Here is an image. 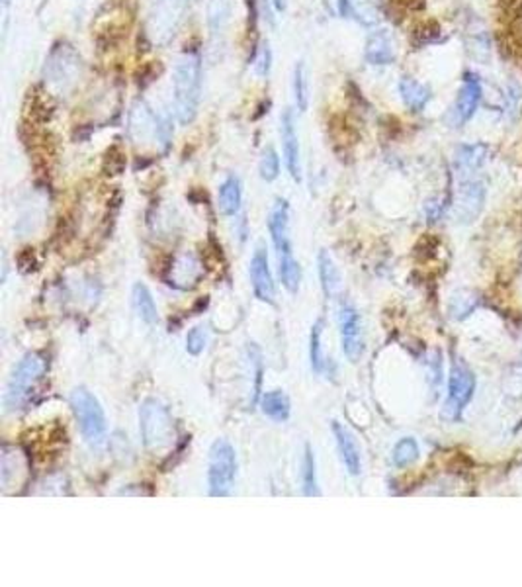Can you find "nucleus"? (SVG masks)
<instances>
[{
  "label": "nucleus",
  "instance_id": "nucleus-16",
  "mask_svg": "<svg viewBox=\"0 0 522 587\" xmlns=\"http://www.w3.org/2000/svg\"><path fill=\"white\" fill-rule=\"evenodd\" d=\"M186 6H189V0H163L159 4V10H157V16L153 18L155 24L151 34L157 39H163L161 36L166 37L174 36V29L182 20Z\"/></svg>",
  "mask_w": 522,
  "mask_h": 587
},
{
  "label": "nucleus",
  "instance_id": "nucleus-11",
  "mask_svg": "<svg viewBox=\"0 0 522 587\" xmlns=\"http://www.w3.org/2000/svg\"><path fill=\"white\" fill-rule=\"evenodd\" d=\"M249 277H251L254 296H257L261 302L274 303L276 286H274V278L270 272L269 254H266V249L262 247V245H259L257 251H254V254H253Z\"/></svg>",
  "mask_w": 522,
  "mask_h": 587
},
{
  "label": "nucleus",
  "instance_id": "nucleus-17",
  "mask_svg": "<svg viewBox=\"0 0 522 587\" xmlns=\"http://www.w3.org/2000/svg\"><path fill=\"white\" fill-rule=\"evenodd\" d=\"M489 149L484 143L476 145H460L454 157V171L460 181L471 179V174L481 169V165L487 161Z\"/></svg>",
  "mask_w": 522,
  "mask_h": 587
},
{
  "label": "nucleus",
  "instance_id": "nucleus-7",
  "mask_svg": "<svg viewBox=\"0 0 522 587\" xmlns=\"http://www.w3.org/2000/svg\"><path fill=\"white\" fill-rule=\"evenodd\" d=\"M339 329L344 357L350 362H358L364 355V331L360 313L350 303H342L339 308Z\"/></svg>",
  "mask_w": 522,
  "mask_h": 587
},
{
  "label": "nucleus",
  "instance_id": "nucleus-30",
  "mask_svg": "<svg viewBox=\"0 0 522 587\" xmlns=\"http://www.w3.org/2000/svg\"><path fill=\"white\" fill-rule=\"evenodd\" d=\"M321 333H323V321H317L311 327V335H309V360H311V368L315 372H321L325 366Z\"/></svg>",
  "mask_w": 522,
  "mask_h": 587
},
{
  "label": "nucleus",
  "instance_id": "nucleus-15",
  "mask_svg": "<svg viewBox=\"0 0 522 587\" xmlns=\"http://www.w3.org/2000/svg\"><path fill=\"white\" fill-rule=\"evenodd\" d=\"M333 435L334 440H337V448L344 468L350 476H358L362 472V456H360V448L354 440L350 430L341 425L339 421H333Z\"/></svg>",
  "mask_w": 522,
  "mask_h": 587
},
{
  "label": "nucleus",
  "instance_id": "nucleus-2",
  "mask_svg": "<svg viewBox=\"0 0 522 587\" xmlns=\"http://www.w3.org/2000/svg\"><path fill=\"white\" fill-rule=\"evenodd\" d=\"M45 358L39 352H28V355L18 362L12 374H10L6 394H4V409L6 414H16L22 409L29 396L34 394L39 382L45 374Z\"/></svg>",
  "mask_w": 522,
  "mask_h": 587
},
{
  "label": "nucleus",
  "instance_id": "nucleus-35",
  "mask_svg": "<svg viewBox=\"0 0 522 587\" xmlns=\"http://www.w3.org/2000/svg\"><path fill=\"white\" fill-rule=\"evenodd\" d=\"M401 4H406L407 8H419L422 6V0H399Z\"/></svg>",
  "mask_w": 522,
  "mask_h": 587
},
{
  "label": "nucleus",
  "instance_id": "nucleus-33",
  "mask_svg": "<svg viewBox=\"0 0 522 587\" xmlns=\"http://www.w3.org/2000/svg\"><path fill=\"white\" fill-rule=\"evenodd\" d=\"M510 12H513V36L517 37L518 47L522 45V0H515L510 4Z\"/></svg>",
  "mask_w": 522,
  "mask_h": 587
},
{
  "label": "nucleus",
  "instance_id": "nucleus-18",
  "mask_svg": "<svg viewBox=\"0 0 522 587\" xmlns=\"http://www.w3.org/2000/svg\"><path fill=\"white\" fill-rule=\"evenodd\" d=\"M243 202V186L239 176H228L220 186L218 192V208L223 215H237Z\"/></svg>",
  "mask_w": 522,
  "mask_h": 587
},
{
  "label": "nucleus",
  "instance_id": "nucleus-23",
  "mask_svg": "<svg viewBox=\"0 0 522 587\" xmlns=\"http://www.w3.org/2000/svg\"><path fill=\"white\" fill-rule=\"evenodd\" d=\"M317 264H319V278H321V288H323V292H325V296H327V298H333L334 294H337L339 288H341V274H339V269L334 267V262H333V259L329 257V253H327V251H321V253H319Z\"/></svg>",
  "mask_w": 522,
  "mask_h": 587
},
{
  "label": "nucleus",
  "instance_id": "nucleus-29",
  "mask_svg": "<svg viewBox=\"0 0 522 587\" xmlns=\"http://www.w3.org/2000/svg\"><path fill=\"white\" fill-rule=\"evenodd\" d=\"M468 52L471 59H476L479 63H487V59L491 55V47H489V36L486 29H479V32H474L468 39Z\"/></svg>",
  "mask_w": 522,
  "mask_h": 587
},
{
  "label": "nucleus",
  "instance_id": "nucleus-12",
  "mask_svg": "<svg viewBox=\"0 0 522 587\" xmlns=\"http://www.w3.org/2000/svg\"><path fill=\"white\" fill-rule=\"evenodd\" d=\"M280 135H282V149H284V161L285 169L290 176L300 182L301 181V157H300V137L295 132V120L293 112L285 110L280 120Z\"/></svg>",
  "mask_w": 522,
  "mask_h": 587
},
{
  "label": "nucleus",
  "instance_id": "nucleus-32",
  "mask_svg": "<svg viewBox=\"0 0 522 587\" xmlns=\"http://www.w3.org/2000/svg\"><path fill=\"white\" fill-rule=\"evenodd\" d=\"M254 65H257V73L266 76L270 73V67H272V52H270V47L269 44H264L261 47V52L257 55V61H254Z\"/></svg>",
  "mask_w": 522,
  "mask_h": 587
},
{
  "label": "nucleus",
  "instance_id": "nucleus-34",
  "mask_svg": "<svg viewBox=\"0 0 522 587\" xmlns=\"http://www.w3.org/2000/svg\"><path fill=\"white\" fill-rule=\"evenodd\" d=\"M272 6L276 8V12H284L285 6H288V0H272Z\"/></svg>",
  "mask_w": 522,
  "mask_h": 587
},
{
  "label": "nucleus",
  "instance_id": "nucleus-24",
  "mask_svg": "<svg viewBox=\"0 0 522 587\" xmlns=\"http://www.w3.org/2000/svg\"><path fill=\"white\" fill-rule=\"evenodd\" d=\"M301 487L308 497H317L321 494L317 482V464H315V454L309 445H305L303 462H301Z\"/></svg>",
  "mask_w": 522,
  "mask_h": 587
},
{
  "label": "nucleus",
  "instance_id": "nucleus-9",
  "mask_svg": "<svg viewBox=\"0 0 522 587\" xmlns=\"http://www.w3.org/2000/svg\"><path fill=\"white\" fill-rule=\"evenodd\" d=\"M486 204V184L476 179L460 181L454 200V218L460 223H471L484 210Z\"/></svg>",
  "mask_w": 522,
  "mask_h": 587
},
{
  "label": "nucleus",
  "instance_id": "nucleus-4",
  "mask_svg": "<svg viewBox=\"0 0 522 587\" xmlns=\"http://www.w3.org/2000/svg\"><path fill=\"white\" fill-rule=\"evenodd\" d=\"M68 401H71L73 415L86 443L92 446L102 445L106 437V415L98 398L84 386H78L71 391Z\"/></svg>",
  "mask_w": 522,
  "mask_h": 587
},
{
  "label": "nucleus",
  "instance_id": "nucleus-31",
  "mask_svg": "<svg viewBox=\"0 0 522 587\" xmlns=\"http://www.w3.org/2000/svg\"><path fill=\"white\" fill-rule=\"evenodd\" d=\"M208 345V331L204 327H194L189 335H186V350L190 355H200V352Z\"/></svg>",
  "mask_w": 522,
  "mask_h": 587
},
{
  "label": "nucleus",
  "instance_id": "nucleus-5",
  "mask_svg": "<svg viewBox=\"0 0 522 587\" xmlns=\"http://www.w3.org/2000/svg\"><path fill=\"white\" fill-rule=\"evenodd\" d=\"M237 479V453L229 440L218 438L210 448L208 486L210 495L228 497Z\"/></svg>",
  "mask_w": 522,
  "mask_h": 587
},
{
  "label": "nucleus",
  "instance_id": "nucleus-1",
  "mask_svg": "<svg viewBox=\"0 0 522 587\" xmlns=\"http://www.w3.org/2000/svg\"><path fill=\"white\" fill-rule=\"evenodd\" d=\"M174 112L182 125L198 114L202 98V59L196 52H184L174 65Z\"/></svg>",
  "mask_w": 522,
  "mask_h": 587
},
{
  "label": "nucleus",
  "instance_id": "nucleus-25",
  "mask_svg": "<svg viewBox=\"0 0 522 587\" xmlns=\"http://www.w3.org/2000/svg\"><path fill=\"white\" fill-rule=\"evenodd\" d=\"M293 98L301 112L308 110L309 83H308V73H305V65L301 61L295 63V67H293Z\"/></svg>",
  "mask_w": 522,
  "mask_h": 587
},
{
  "label": "nucleus",
  "instance_id": "nucleus-28",
  "mask_svg": "<svg viewBox=\"0 0 522 587\" xmlns=\"http://www.w3.org/2000/svg\"><path fill=\"white\" fill-rule=\"evenodd\" d=\"M259 173L261 179L266 182H272L278 179L280 174V157L276 153L274 147H266L261 155V163H259Z\"/></svg>",
  "mask_w": 522,
  "mask_h": 587
},
{
  "label": "nucleus",
  "instance_id": "nucleus-8",
  "mask_svg": "<svg viewBox=\"0 0 522 587\" xmlns=\"http://www.w3.org/2000/svg\"><path fill=\"white\" fill-rule=\"evenodd\" d=\"M481 102V83L476 75L468 73L462 83L454 104L446 116V122L452 127H462L474 117L478 106Z\"/></svg>",
  "mask_w": 522,
  "mask_h": 587
},
{
  "label": "nucleus",
  "instance_id": "nucleus-21",
  "mask_svg": "<svg viewBox=\"0 0 522 587\" xmlns=\"http://www.w3.org/2000/svg\"><path fill=\"white\" fill-rule=\"evenodd\" d=\"M132 298H133L135 313L140 316V319L145 321L147 326H155V323L159 321V313H157V303L153 300L151 290L147 288L145 284L137 282V284H133Z\"/></svg>",
  "mask_w": 522,
  "mask_h": 587
},
{
  "label": "nucleus",
  "instance_id": "nucleus-27",
  "mask_svg": "<svg viewBox=\"0 0 522 587\" xmlns=\"http://www.w3.org/2000/svg\"><path fill=\"white\" fill-rule=\"evenodd\" d=\"M393 464H396L398 468H407L411 466L413 462H415V460L419 458V445H417V440L415 438H401L399 443L396 445V448H393Z\"/></svg>",
  "mask_w": 522,
  "mask_h": 587
},
{
  "label": "nucleus",
  "instance_id": "nucleus-3",
  "mask_svg": "<svg viewBox=\"0 0 522 587\" xmlns=\"http://www.w3.org/2000/svg\"><path fill=\"white\" fill-rule=\"evenodd\" d=\"M140 430L147 450L161 453L174 443V421L169 407L159 399H145L140 407Z\"/></svg>",
  "mask_w": 522,
  "mask_h": 587
},
{
  "label": "nucleus",
  "instance_id": "nucleus-19",
  "mask_svg": "<svg viewBox=\"0 0 522 587\" xmlns=\"http://www.w3.org/2000/svg\"><path fill=\"white\" fill-rule=\"evenodd\" d=\"M399 94H401L403 104H406L411 112L425 110V106L430 101L429 86L415 81V78H411V76H406L399 81Z\"/></svg>",
  "mask_w": 522,
  "mask_h": 587
},
{
  "label": "nucleus",
  "instance_id": "nucleus-6",
  "mask_svg": "<svg viewBox=\"0 0 522 587\" xmlns=\"http://www.w3.org/2000/svg\"><path fill=\"white\" fill-rule=\"evenodd\" d=\"M474 390H476V376L464 362L456 360L452 365L450 370V378H448V398L445 409H442V417L448 421H456L460 419L462 411L466 409L470 404V399L474 398Z\"/></svg>",
  "mask_w": 522,
  "mask_h": 587
},
{
  "label": "nucleus",
  "instance_id": "nucleus-10",
  "mask_svg": "<svg viewBox=\"0 0 522 587\" xmlns=\"http://www.w3.org/2000/svg\"><path fill=\"white\" fill-rule=\"evenodd\" d=\"M269 231L276 247L278 261L293 257L292 237H290V205L285 200L278 198L269 215Z\"/></svg>",
  "mask_w": 522,
  "mask_h": 587
},
{
  "label": "nucleus",
  "instance_id": "nucleus-13",
  "mask_svg": "<svg viewBox=\"0 0 522 587\" xmlns=\"http://www.w3.org/2000/svg\"><path fill=\"white\" fill-rule=\"evenodd\" d=\"M364 57L370 65H391L398 59V44L389 29H376L368 36Z\"/></svg>",
  "mask_w": 522,
  "mask_h": 587
},
{
  "label": "nucleus",
  "instance_id": "nucleus-14",
  "mask_svg": "<svg viewBox=\"0 0 522 587\" xmlns=\"http://www.w3.org/2000/svg\"><path fill=\"white\" fill-rule=\"evenodd\" d=\"M339 12L362 26H378L383 18V0H339Z\"/></svg>",
  "mask_w": 522,
  "mask_h": 587
},
{
  "label": "nucleus",
  "instance_id": "nucleus-22",
  "mask_svg": "<svg viewBox=\"0 0 522 587\" xmlns=\"http://www.w3.org/2000/svg\"><path fill=\"white\" fill-rule=\"evenodd\" d=\"M261 409L266 417L278 421V423H282V421H288L290 414H292L290 399L282 390L266 391V394L261 398Z\"/></svg>",
  "mask_w": 522,
  "mask_h": 587
},
{
  "label": "nucleus",
  "instance_id": "nucleus-26",
  "mask_svg": "<svg viewBox=\"0 0 522 587\" xmlns=\"http://www.w3.org/2000/svg\"><path fill=\"white\" fill-rule=\"evenodd\" d=\"M278 272H280L282 286L288 292H298L301 282V267L300 262L295 261V257L278 261Z\"/></svg>",
  "mask_w": 522,
  "mask_h": 587
},
{
  "label": "nucleus",
  "instance_id": "nucleus-20",
  "mask_svg": "<svg viewBox=\"0 0 522 587\" xmlns=\"http://www.w3.org/2000/svg\"><path fill=\"white\" fill-rule=\"evenodd\" d=\"M231 20V0H210L208 3V28L213 42H218L228 32Z\"/></svg>",
  "mask_w": 522,
  "mask_h": 587
}]
</instances>
